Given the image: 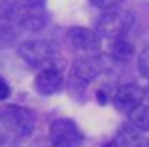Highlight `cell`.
<instances>
[{"instance_id": "8", "label": "cell", "mask_w": 149, "mask_h": 147, "mask_svg": "<svg viewBox=\"0 0 149 147\" xmlns=\"http://www.w3.org/2000/svg\"><path fill=\"white\" fill-rule=\"evenodd\" d=\"M62 85H64V79H62V72L58 70V66H45L34 77V89L42 96H51L62 91Z\"/></svg>"}, {"instance_id": "10", "label": "cell", "mask_w": 149, "mask_h": 147, "mask_svg": "<svg viewBox=\"0 0 149 147\" xmlns=\"http://www.w3.org/2000/svg\"><path fill=\"white\" fill-rule=\"evenodd\" d=\"M115 147H149V140L146 138L143 130L128 123V125H123L117 132Z\"/></svg>"}, {"instance_id": "1", "label": "cell", "mask_w": 149, "mask_h": 147, "mask_svg": "<svg viewBox=\"0 0 149 147\" xmlns=\"http://www.w3.org/2000/svg\"><path fill=\"white\" fill-rule=\"evenodd\" d=\"M34 130V115L26 107L6 106L0 110V144H15Z\"/></svg>"}, {"instance_id": "11", "label": "cell", "mask_w": 149, "mask_h": 147, "mask_svg": "<svg viewBox=\"0 0 149 147\" xmlns=\"http://www.w3.org/2000/svg\"><path fill=\"white\" fill-rule=\"evenodd\" d=\"M128 117H130V123L134 126L147 132L149 130V104H140L136 110H132L128 113Z\"/></svg>"}, {"instance_id": "2", "label": "cell", "mask_w": 149, "mask_h": 147, "mask_svg": "<svg viewBox=\"0 0 149 147\" xmlns=\"http://www.w3.org/2000/svg\"><path fill=\"white\" fill-rule=\"evenodd\" d=\"M42 10H44V0H10L8 4H4L2 15L17 26L40 30L45 25Z\"/></svg>"}, {"instance_id": "4", "label": "cell", "mask_w": 149, "mask_h": 147, "mask_svg": "<svg viewBox=\"0 0 149 147\" xmlns=\"http://www.w3.org/2000/svg\"><path fill=\"white\" fill-rule=\"evenodd\" d=\"M19 55L23 60H26L29 66L34 68H45V66H57V49L49 42L42 40H29L19 45Z\"/></svg>"}, {"instance_id": "14", "label": "cell", "mask_w": 149, "mask_h": 147, "mask_svg": "<svg viewBox=\"0 0 149 147\" xmlns=\"http://www.w3.org/2000/svg\"><path fill=\"white\" fill-rule=\"evenodd\" d=\"M91 2L100 10H111V8H117L123 0H91Z\"/></svg>"}, {"instance_id": "13", "label": "cell", "mask_w": 149, "mask_h": 147, "mask_svg": "<svg viewBox=\"0 0 149 147\" xmlns=\"http://www.w3.org/2000/svg\"><path fill=\"white\" fill-rule=\"evenodd\" d=\"M138 68H140V74L146 79H149V44L143 47V51L138 57Z\"/></svg>"}, {"instance_id": "16", "label": "cell", "mask_w": 149, "mask_h": 147, "mask_svg": "<svg viewBox=\"0 0 149 147\" xmlns=\"http://www.w3.org/2000/svg\"><path fill=\"white\" fill-rule=\"evenodd\" d=\"M143 100H146V104H149V89L146 91V96H143Z\"/></svg>"}, {"instance_id": "9", "label": "cell", "mask_w": 149, "mask_h": 147, "mask_svg": "<svg viewBox=\"0 0 149 147\" xmlns=\"http://www.w3.org/2000/svg\"><path fill=\"white\" fill-rule=\"evenodd\" d=\"M104 70V59L96 55H89L83 59L76 60L72 68V83H89L91 79H95L98 74H102Z\"/></svg>"}, {"instance_id": "15", "label": "cell", "mask_w": 149, "mask_h": 147, "mask_svg": "<svg viewBox=\"0 0 149 147\" xmlns=\"http://www.w3.org/2000/svg\"><path fill=\"white\" fill-rule=\"evenodd\" d=\"M8 96H10V85H8V81L0 76V100H6Z\"/></svg>"}, {"instance_id": "5", "label": "cell", "mask_w": 149, "mask_h": 147, "mask_svg": "<svg viewBox=\"0 0 149 147\" xmlns=\"http://www.w3.org/2000/svg\"><path fill=\"white\" fill-rule=\"evenodd\" d=\"M49 140L53 147H81L83 134L72 119H55L49 126Z\"/></svg>"}, {"instance_id": "7", "label": "cell", "mask_w": 149, "mask_h": 147, "mask_svg": "<svg viewBox=\"0 0 149 147\" xmlns=\"http://www.w3.org/2000/svg\"><path fill=\"white\" fill-rule=\"evenodd\" d=\"M66 40L76 51L81 53H98L100 51V34L91 28H83V26H74L66 32Z\"/></svg>"}, {"instance_id": "3", "label": "cell", "mask_w": 149, "mask_h": 147, "mask_svg": "<svg viewBox=\"0 0 149 147\" xmlns=\"http://www.w3.org/2000/svg\"><path fill=\"white\" fill-rule=\"evenodd\" d=\"M134 15L127 10H106V13L100 15V19L96 21V30L100 36L106 38H123L128 30L134 26Z\"/></svg>"}, {"instance_id": "12", "label": "cell", "mask_w": 149, "mask_h": 147, "mask_svg": "<svg viewBox=\"0 0 149 147\" xmlns=\"http://www.w3.org/2000/svg\"><path fill=\"white\" fill-rule=\"evenodd\" d=\"M134 53V47L128 44L127 40L123 38H113V44H111V55L115 59H128V57Z\"/></svg>"}, {"instance_id": "6", "label": "cell", "mask_w": 149, "mask_h": 147, "mask_svg": "<svg viewBox=\"0 0 149 147\" xmlns=\"http://www.w3.org/2000/svg\"><path fill=\"white\" fill-rule=\"evenodd\" d=\"M143 96H146V89L136 83H125L113 94V106L121 113H130L143 102Z\"/></svg>"}]
</instances>
